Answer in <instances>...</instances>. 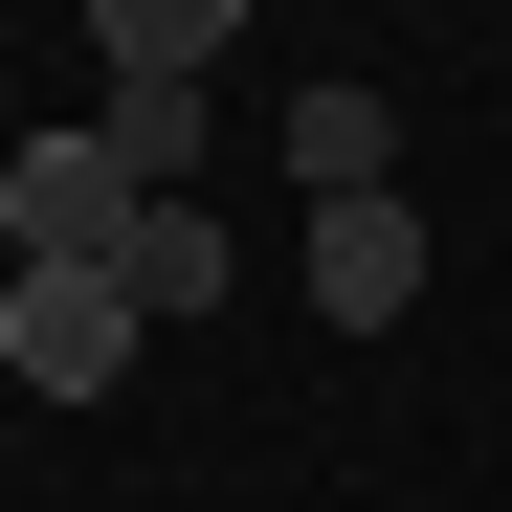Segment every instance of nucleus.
<instances>
[{
	"label": "nucleus",
	"instance_id": "nucleus-6",
	"mask_svg": "<svg viewBox=\"0 0 512 512\" xmlns=\"http://www.w3.org/2000/svg\"><path fill=\"white\" fill-rule=\"evenodd\" d=\"M379 156H401V90H290V179L312 201H379Z\"/></svg>",
	"mask_w": 512,
	"mask_h": 512
},
{
	"label": "nucleus",
	"instance_id": "nucleus-5",
	"mask_svg": "<svg viewBox=\"0 0 512 512\" xmlns=\"http://www.w3.org/2000/svg\"><path fill=\"white\" fill-rule=\"evenodd\" d=\"M245 0H90V45H112V90H201Z\"/></svg>",
	"mask_w": 512,
	"mask_h": 512
},
{
	"label": "nucleus",
	"instance_id": "nucleus-1",
	"mask_svg": "<svg viewBox=\"0 0 512 512\" xmlns=\"http://www.w3.org/2000/svg\"><path fill=\"white\" fill-rule=\"evenodd\" d=\"M134 334H156V312H134L112 268H23V290H0V379H23V401H112Z\"/></svg>",
	"mask_w": 512,
	"mask_h": 512
},
{
	"label": "nucleus",
	"instance_id": "nucleus-3",
	"mask_svg": "<svg viewBox=\"0 0 512 512\" xmlns=\"http://www.w3.org/2000/svg\"><path fill=\"white\" fill-rule=\"evenodd\" d=\"M290 290H312L334 334H401V312H423V223H401V179H379V201H312V268H290Z\"/></svg>",
	"mask_w": 512,
	"mask_h": 512
},
{
	"label": "nucleus",
	"instance_id": "nucleus-7",
	"mask_svg": "<svg viewBox=\"0 0 512 512\" xmlns=\"http://www.w3.org/2000/svg\"><path fill=\"white\" fill-rule=\"evenodd\" d=\"M90 134H112V179H134V201H201V134H223V112H201V90H112Z\"/></svg>",
	"mask_w": 512,
	"mask_h": 512
},
{
	"label": "nucleus",
	"instance_id": "nucleus-2",
	"mask_svg": "<svg viewBox=\"0 0 512 512\" xmlns=\"http://www.w3.org/2000/svg\"><path fill=\"white\" fill-rule=\"evenodd\" d=\"M0 245H23V268H112V245H134L112 134H23V156H0Z\"/></svg>",
	"mask_w": 512,
	"mask_h": 512
},
{
	"label": "nucleus",
	"instance_id": "nucleus-4",
	"mask_svg": "<svg viewBox=\"0 0 512 512\" xmlns=\"http://www.w3.org/2000/svg\"><path fill=\"white\" fill-rule=\"evenodd\" d=\"M112 290H134L156 334H179V312H223V290H245V245H223L201 201H134V245H112Z\"/></svg>",
	"mask_w": 512,
	"mask_h": 512
}]
</instances>
